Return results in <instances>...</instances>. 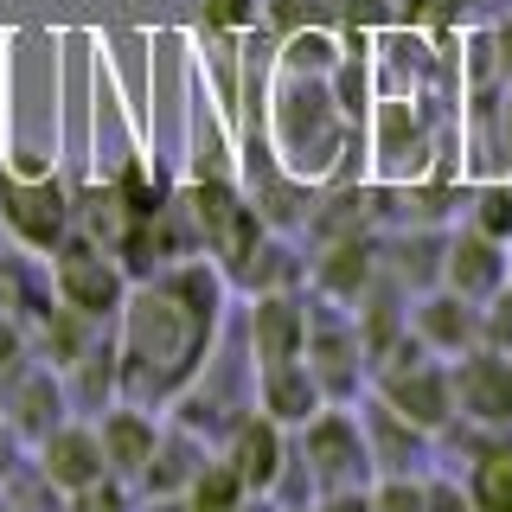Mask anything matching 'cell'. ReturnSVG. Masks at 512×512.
I'll return each mask as SVG.
<instances>
[{
	"label": "cell",
	"instance_id": "6da1fadb",
	"mask_svg": "<svg viewBox=\"0 0 512 512\" xmlns=\"http://www.w3.org/2000/svg\"><path fill=\"white\" fill-rule=\"evenodd\" d=\"M205 301L186 308V282H160L148 295H135L128 308V359H122V378L128 391H173L180 372H192V352L205 340Z\"/></svg>",
	"mask_w": 512,
	"mask_h": 512
},
{
	"label": "cell",
	"instance_id": "7a4b0ae2",
	"mask_svg": "<svg viewBox=\"0 0 512 512\" xmlns=\"http://www.w3.org/2000/svg\"><path fill=\"white\" fill-rule=\"evenodd\" d=\"M0 218L26 250H58L71 237V199L52 180H0Z\"/></svg>",
	"mask_w": 512,
	"mask_h": 512
},
{
	"label": "cell",
	"instance_id": "3957f363",
	"mask_svg": "<svg viewBox=\"0 0 512 512\" xmlns=\"http://www.w3.org/2000/svg\"><path fill=\"white\" fill-rule=\"evenodd\" d=\"M52 276H58V301H64V308H77V314H90V320H103V314L122 308V276H116V263H109L90 237H77V244L64 237Z\"/></svg>",
	"mask_w": 512,
	"mask_h": 512
},
{
	"label": "cell",
	"instance_id": "277c9868",
	"mask_svg": "<svg viewBox=\"0 0 512 512\" xmlns=\"http://www.w3.org/2000/svg\"><path fill=\"white\" fill-rule=\"evenodd\" d=\"M39 474L52 480L64 500H71V493H84V487H96V480L109 474L103 436H96V429H84V423H58L52 436L39 442Z\"/></svg>",
	"mask_w": 512,
	"mask_h": 512
},
{
	"label": "cell",
	"instance_id": "5b68a950",
	"mask_svg": "<svg viewBox=\"0 0 512 512\" xmlns=\"http://www.w3.org/2000/svg\"><path fill=\"white\" fill-rule=\"evenodd\" d=\"M7 423L20 442H45L52 429L64 423V384L58 372H13V391H7Z\"/></svg>",
	"mask_w": 512,
	"mask_h": 512
},
{
	"label": "cell",
	"instance_id": "8992f818",
	"mask_svg": "<svg viewBox=\"0 0 512 512\" xmlns=\"http://www.w3.org/2000/svg\"><path fill=\"white\" fill-rule=\"evenodd\" d=\"M96 436H103L109 474H148V461H154V423L141 410H109V423L96 429Z\"/></svg>",
	"mask_w": 512,
	"mask_h": 512
},
{
	"label": "cell",
	"instance_id": "52a82bcc",
	"mask_svg": "<svg viewBox=\"0 0 512 512\" xmlns=\"http://www.w3.org/2000/svg\"><path fill=\"white\" fill-rule=\"evenodd\" d=\"M461 404L474 416H487V423H506L512 416V372L493 359H468L461 365Z\"/></svg>",
	"mask_w": 512,
	"mask_h": 512
},
{
	"label": "cell",
	"instance_id": "ba28073f",
	"mask_svg": "<svg viewBox=\"0 0 512 512\" xmlns=\"http://www.w3.org/2000/svg\"><path fill=\"white\" fill-rule=\"evenodd\" d=\"M448 269H455V282L468 288V295H493L506 276V263H500V250L487 244V237H461L455 256H448Z\"/></svg>",
	"mask_w": 512,
	"mask_h": 512
},
{
	"label": "cell",
	"instance_id": "9c48e42d",
	"mask_svg": "<svg viewBox=\"0 0 512 512\" xmlns=\"http://www.w3.org/2000/svg\"><path fill=\"white\" fill-rule=\"evenodd\" d=\"M391 404L410 416V423H442V404H448V391H442V378L436 372H397L391 378Z\"/></svg>",
	"mask_w": 512,
	"mask_h": 512
},
{
	"label": "cell",
	"instance_id": "30bf717a",
	"mask_svg": "<svg viewBox=\"0 0 512 512\" xmlns=\"http://www.w3.org/2000/svg\"><path fill=\"white\" fill-rule=\"evenodd\" d=\"M256 346H263V365H288L301 346V320L288 301H263L256 308Z\"/></svg>",
	"mask_w": 512,
	"mask_h": 512
},
{
	"label": "cell",
	"instance_id": "8fae6325",
	"mask_svg": "<svg viewBox=\"0 0 512 512\" xmlns=\"http://www.w3.org/2000/svg\"><path fill=\"white\" fill-rule=\"evenodd\" d=\"M474 506L480 512H512V448H493L474 468Z\"/></svg>",
	"mask_w": 512,
	"mask_h": 512
},
{
	"label": "cell",
	"instance_id": "7c38bea8",
	"mask_svg": "<svg viewBox=\"0 0 512 512\" xmlns=\"http://www.w3.org/2000/svg\"><path fill=\"white\" fill-rule=\"evenodd\" d=\"M237 448H244V461H237V480H269V474H276V436H269L263 423H250Z\"/></svg>",
	"mask_w": 512,
	"mask_h": 512
},
{
	"label": "cell",
	"instance_id": "4fadbf2b",
	"mask_svg": "<svg viewBox=\"0 0 512 512\" xmlns=\"http://www.w3.org/2000/svg\"><path fill=\"white\" fill-rule=\"evenodd\" d=\"M340 0H276V20L282 26H308V20H333Z\"/></svg>",
	"mask_w": 512,
	"mask_h": 512
},
{
	"label": "cell",
	"instance_id": "5bb4252c",
	"mask_svg": "<svg viewBox=\"0 0 512 512\" xmlns=\"http://www.w3.org/2000/svg\"><path fill=\"white\" fill-rule=\"evenodd\" d=\"M71 512H122V487L116 480H96V487H84V493H71Z\"/></svg>",
	"mask_w": 512,
	"mask_h": 512
},
{
	"label": "cell",
	"instance_id": "9a60e30c",
	"mask_svg": "<svg viewBox=\"0 0 512 512\" xmlns=\"http://www.w3.org/2000/svg\"><path fill=\"white\" fill-rule=\"evenodd\" d=\"M231 493H237V468H231V474H205V480H199V500H192V506H199V512H231Z\"/></svg>",
	"mask_w": 512,
	"mask_h": 512
},
{
	"label": "cell",
	"instance_id": "2e32d148",
	"mask_svg": "<svg viewBox=\"0 0 512 512\" xmlns=\"http://www.w3.org/2000/svg\"><path fill=\"white\" fill-rule=\"evenodd\" d=\"M455 308H461V301H429V314H423V327H429V333H436V340H442V333H448V340H468V320H461Z\"/></svg>",
	"mask_w": 512,
	"mask_h": 512
},
{
	"label": "cell",
	"instance_id": "e0dca14e",
	"mask_svg": "<svg viewBox=\"0 0 512 512\" xmlns=\"http://www.w3.org/2000/svg\"><path fill=\"white\" fill-rule=\"evenodd\" d=\"M20 359H26V333H20V320L13 314H0V372H20Z\"/></svg>",
	"mask_w": 512,
	"mask_h": 512
},
{
	"label": "cell",
	"instance_id": "ac0fdd59",
	"mask_svg": "<svg viewBox=\"0 0 512 512\" xmlns=\"http://www.w3.org/2000/svg\"><path fill=\"white\" fill-rule=\"evenodd\" d=\"M480 224H487V237L512 231V192H487V199H480Z\"/></svg>",
	"mask_w": 512,
	"mask_h": 512
},
{
	"label": "cell",
	"instance_id": "d6986e66",
	"mask_svg": "<svg viewBox=\"0 0 512 512\" xmlns=\"http://www.w3.org/2000/svg\"><path fill=\"white\" fill-rule=\"evenodd\" d=\"M13 474H20V436H13V423L0 416V487H7Z\"/></svg>",
	"mask_w": 512,
	"mask_h": 512
},
{
	"label": "cell",
	"instance_id": "ffe728a7",
	"mask_svg": "<svg viewBox=\"0 0 512 512\" xmlns=\"http://www.w3.org/2000/svg\"><path fill=\"white\" fill-rule=\"evenodd\" d=\"M205 13H212V26H244L250 13H256V0H212Z\"/></svg>",
	"mask_w": 512,
	"mask_h": 512
},
{
	"label": "cell",
	"instance_id": "44dd1931",
	"mask_svg": "<svg viewBox=\"0 0 512 512\" xmlns=\"http://www.w3.org/2000/svg\"><path fill=\"white\" fill-rule=\"evenodd\" d=\"M487 333H493V346H506V352H512V295L500 301V308H493V320H487Z\"/></svg>",
	"mask_w": 512,
	"mask_h": 512
},
{
	"label": "cell",
	"instance_id": "7402d4cb",
	"mask_svg": "<svg viewBox=\"0 0 512 512\" xmlns=\"http://www.w3.org/2000/svg\"><path fill=\"white\" fill-rule=\"evenodd\" d=\"M327 512H365V500H352V493H346V500H333Z\"/></svg>",
	"mask_w": 512,
	"mask_h": 512
}]
</instances>
